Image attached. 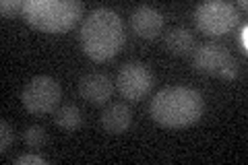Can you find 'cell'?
Here are the masks:
<instances>
[{"label": "cell", "instance_id": "obj_16", "mask_svg": "<svg viewBox=\"0 0 248 165\" xmlns=\"http://www.w3.org/2000/svg\"><path fill=\"white\" fill-rule=\"evenodd\" d=\"M15 165H46L48 159L42 155H31V153H25V155H19L13 159Z\"/></svg>", "mask_w": 248, "mask_h": 165}, {"label": "cell", "instance_id": "obj_8", "mask_svg": "<svg viewBox=\"0 0 248 165\" xmlns=\"http://www.w3.org/2000/svg\"><path fill=\"white\" fill-rule=\"evenodd\" d=\"M130 27H133V31L139 37L155 39L161 33V29H164V17H161V13L157 9H153V6L141 4L130 15Z\"/></svg>", "mask_w": 248, "mask_h": 165}, {"label": "cell", "instance_id": "obj_14", "mask_svg": "<svg viewBox=\"0 0 248 165\" xmlns=\"http://www.w3.org/2000/svg\"><path fill=\"white\" fill-rule=\"evenodd\" d=\"M13 140H15V132H13V126L6 120L0 122V153H6L11 149L13 145Z\"/></svg>", "mask_w": 248, "mask_h": 165}, {"label": "cell", "instance_id": "obj_7", "mask_svg": "<svg viewBox=\"0 0 248 165\" xmlns=\"http://www.w3.org/2000/svg\"><path fill=\"white\" fill-rule=\"evenodd\" d=\"M153 73L143 62H128L118 70L116 89L126 101H141L153 89Z\"/></svg>", "mask_w": 248, "mask_h": 165}, {"label": "cell", "instance_id": "obj_2", "mask_svg": "<svg viewBox=\"0 0 248 165\" xmlns=\"http://www.w3.org/2000/svg\"><path fill=\"white\" fill-rule=\"evenodd\" d=\"M203 109H205L203 95L197 89L182 87V85H172V87L159 89L149 105L151 118L164 128L192 126V124L201 120Z\"/></svg>", "mask_w": 248, "mask_h": 165}, {"label": "cell", "instance_id": "obj_17", "mask_svg": "<svg viewBox=\"0 0 248 165\" xmlns=\"http://www.w3.org/2000/svg\"><path fill=\"white\" fill-rule=\"evenodd\" d=\"M246 31H248V25L244 23L242 27H240L238 31V45H240V50H242V54L248 52V42H246Z\"/></svg>", "mask_w": 248, "mask_h": 165}, {"label": "cell", "instance_id": "obj_3", "mask_svg": "<svg viewBox=\"0 0 248 165\" xmlns=\"http://www.w3.org/2000/svg\"><path fill=\"white\" fill-rule=\"evenodd\" d=\"M23 17L31 27L44 33H66L83 17L79 0H25Z\"/></svg>", "mask_w": 248, "mask_h": 165}, {"label": "cell", "instance_id": "obj_1", "mask_svg": "<svg viewBox=\"0 0 248 165\" xmlns=\"http://www.w3.org/2000/svg\"><path fill=\"white\" fill-rule=\"evenodd\" d=\"M81 50L93 62L112 60L124 45V25L112 9H95L79 31Z\"/></svg>", "mask_w": 248, "mask_h": 165}, {"label": "cell", "instance_id": "obj_13", "mask_svg": "<svg viewBox=\"0 0 248 165\" xmlns=\"http://www.w3.org/2000/svg\"><path fill=\"white\" fill-rule=\"evenodd\" d=\"M23 143H25L29 149H33V151L42 149L46 143H48V135H46V128L37 126V124H33V126H27L25 132H23Z\"/></svg>", "mask_w": 248, "mask_h": 165}, {"label": "cell", "instance_id": "obj_18", "mask_svg": "<svg viewBox=\"0 0 248 165\" xmlns=\"http://www.w3.org/2000/svg\"><path fill=\"white\" fill-rule=\"evenodd\" d=\"M238 6H240V9H246L248 2H246V0H238ZM238 6H236V9H238Z\"/></svg>", "mask_w": 248, "mask_h": 165}, {"label": "cell", "instance_id": "obj_12", "mask_svg": "<svg viewBox=\"0 0 248 165\" xmlns=\"http://www.w3.org/2000/svg\"><path fill=\"white\" fill-rule=\"evenodd\" d=\"M54 122H56L58 128L66 130V132H73V130L81 128L83 114L75 104H64V105H60L56 109V114H54Z\"/></svg>", "mask_w": 248, "mask_h": 165}, {"label": "cell", "instance_id": "obj_6", "mask_svg": "<svg viewBox=\"0 0 248 165\" xmlns=\"http://www.w3.org/2000/svg\"><path fill=\"white\" fill-rule=\"evenodd\" d=\"M62 87L54 76L37 75L23 87L21 91V104L25 112L33 116H46L54 112L60 104Z\"/></svg>", "mask_w": 248, "mask_h": 165}, {"label": "cell", "instance_id": "obj_11", "mask_svg": "<svg viewBox=\"0 0 248 165\" xmlns=\"http://www.w3.org/2000/svg\"><path fill=\"white\" fill-rule=\"evenodd\" d=\"M166 48L174 56H188L195 50V37L186 27H174L166 35Z\"/></svg>", "mask_w": 248, "mask_h": 165}, {"label": "cell", "instance_id": "obj_10", "mask_svg": "<svg viewBox=\"0 0 248 165\" xmlns=\"http://www.w3.org/2000/svg\"><path fill=\"white\" fill-rule=\"evenodd\" d=\"M133 124V112L124 101L108 104L102 114V126L108 135H124Z\"/></svg>", "mask_w": 248, "mask_h": 165}, {"label": "cell", "instance_id": "obj_15", "mask_svg": "<svg viewBox=\"0 0 248 165\" xmlns=\"http://www.w3.org/2000/svg\"><path fill=\"white\" fill-rule=\"evenodd\" d=\"M25 0H2L0 2V11L4 17H15V13H23Z\"/></svg>", "mask_w": 248, "mask_h": 165}, {"label": "cell", "instance_id": "obj_9", "mask_svg": "<svg viewBox=\"0 0 248 165\" xmlns=\"http://www.w3.org/2000/svg\"><path fill=\"white\" fill-rule=\"evenodd\" d=\"M79 93L89 104L102 105L112 97L114 83L106 73H89L79 81Z\"/></svg>", "mask_w": 248, "mask_h": 165}, {"label": "cell", "instance_id": "obj_5", "mask_svg": "<svg viewBox=\"0 0 248 165\" xmlns=\"http://www.w3.org/2000/svg\"><path fill=\"white\" fill-rule=\"evenodd\" d=\"M192 68L201 75L217 76L223 81H234L240 75L236 58L232 56L228 48L215 42L203 44L197 50H192Z\"/></svg>", "mask_w": 248, "mask_h": 165}, {"label": "cell", "instance_id": "obj_4", "mask_svg": "<svg viewBox=\"0 0 248 165\" xmlns=\"http://www.w3.org/2000/svg\"><path fill=\"white\" fill-rule=\"evenodd\" d=\"M195 23L203 33L211 37H221L238 27L240 13L236 4L228 2V0H207V2L197 4Z\"/></svg>", "mask_w": 248, "mask_h": 165}]
</instances>
